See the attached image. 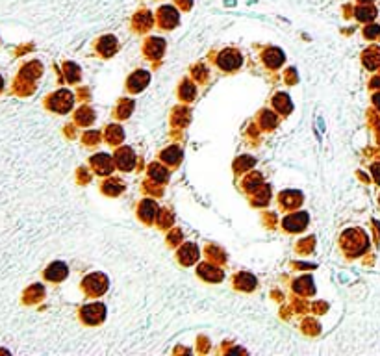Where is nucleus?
I'll list each match as a JSON object with an SVG mask.
<instances>
[{
    "mask_svg": "<svg viewBox=\"0 0 380 356\" xmlns=\"http://www.w3.org/2000/svg\"><path fill=\"white\" fill-rule=\"evenodd\" d=\"M239 63H241V58H239V54L236 50H227V52H223L219 56V65L223 69H227V71L239 67Z\"/></svg>",
    "mask_w": 380,
    "mask_h": 356,
    "instance_id": "f257e3e1",
    "label": "nucleus"
},
{
    "mask_svg": "<svg viewBox=\"0 0 380 356\" xmlns=\"http://www.w3.org/2000/svg\"><path fill=\"white\" fill-rule=\"evenodd\" d=\"M65 275H67L65 264H52L48 267V271H46V277H48L50 280H61Z\"/></svg>",
    "mask_w": 380,
    "mask_h": 356,
    "instance_id": "f03ea898",
    "label": "nucleus"
},
{
    "mask_svg": "<svg viewBox=\"0 0 380 356\" xmlns=\"http://www.w3.org/2000/svg\"><path fill=\"white\" fill-rule=\"evenodd\" d=\"M147 82H149V73L139 71V73H136V75L132 76V80H130V87H132V89H136V91H139V89H141Z\"/></svg>",
    "mask_w": 380,
    "mask_h": 356,
    "instance_id": "7ed1b4c3",
    "label": "nucleus"
},
{
    "mask_svg": "<svg viewBox=\"0 0 380 356\" xmlns=\"http://www.w3.org/2000/svg\"><path fill=\"white\" fill-rule=\"evenodd\" d=\"M56 104H61V112H65V110H69V106H71V95L65 91H60L56 97L52 99V108L56 106Z\"/></svg>",
    "mask_w": 380,
    "mask_h": 356,
    "instance_id": "20e7f679",
    "label": "nucleus"
},
{
    "mask_svg": "<svg viewBox=\"0 0 380 356\" xmlns=\"http://www.w3.org/2000/svg\"><path fill=\"white\" fill-rule=\"evenodd\" d=\"M119 165H121L122 169H130V167L134 165V154H132L130 149H122V151L119 152Z\"/></svg>",
    "mask_w": 380,
    "mask_h": 356,
    "instance_id": "39448f33",
    "label": "nucleus"
},
{
    "mask_svg": "<svg viewBox=\"0 0 380 356\" xmlns=\"http://www.w3.org/2000/svg\"><path fill=\"white\" fill-rule=\"evenodd\" d=\"M364 60H365V65H367L369 69L377 67V65H379V61H380V50L373 48V50H369V52H365Z\"/></svg>",
    "mask_w": 380,
    "mask_h": 356,
    "instance_id": "423d86ee",
    "label": "nucleus"
},
{
    "mask_svg": "<svg viewBox=\"0 0 380 356\" xmlns=\"http://www.w3.org/2000/svg\"><path fill=\"white\" fill-rule=\"evenodd\" d=\"M266 60H267V65L278 67L282 63V60H284V56H282V52H278V50H269V52L266 54Z\"/></svg>",
    "mask_w": 380,
    "mask_h": 356,
    "instance_id": "0eeeda50",
    "label": "nucleus"
},
{
    "mask_svg": "<svg viewBox=\"0 0 380 356\" xmlns=\"http://www.w3.org/2000/svg\"><path fill=\"white\" fill-rule=\"evenodd\" d=\"M154 212H156V206L152 204L151 200L143 202V206H141V213H143V219L151 221V219H152V215H154Z\"/></svg>",
    "mask_w": 380,
    "mask_h": 356,
    "instance_id": "6e6552de",
    "label": "nucleus"
},
{
    "mask_svg": "<svg viewBox=\"0 0 380 356\" xmlns=\"http://www.w3.org/2000/svg\"><path fill=\"white\" fill-rule=\"evenodd\" d=\"M115 46H117L115 39L114 38H106L102 43H100V50H102L104 54H112L115 50Z\"/></svg>",
    "mask_w": 380,
    "mask_h": 356,
    "instance_id": "1a4fd4ad",
    "label": "nucleus"
},
{
    "mask_svg": "<svg viewBox=\"0 0 380 356\" xmlns=\"http://www.w3.org/2000/svg\"><path fill=\"white\" fill-rule=\"evenodd\" d=\"M237 282H239V286L245 289H252L254 288V278L252 277H249V275H241L239 278H237Z\"/></svg>",
    "mask_w": 380,
    "mask_h": 356,
    "instance_id": "9d476101",
    "label": "nucleus"
},
{
    "mask_svg": "<svg viewBox=\"0 0 380 356\" xmlns=\"http://www.w3.org/2000/svg\"><path fill=\"white\" fill-rule=\"evenodd\" d=\"M373 17H375V9L365 8V9H360V11H358V19L367 21V19H373Z\"/></svg>",
    "mask_w": 380,
    "mask_h": 356,
    "instance_id": "9b49d317",
    "label": "nucleus"
},
{
    "mask_svg": "<svg viewBox=\"0 0 380 356\" xmlns=\"http://www.w3.org/2000/svg\"><path fill=\"white\" fill-rule=\"evenodd\" d=\"M373 174H375V178H377V182L380 184V163H377V165H373Z\"/></svg>",
    "mask_w": 380,
    "mask_h": 356,
    "instance_id": "f8f14e48",
    "label": "nucleus"
},
{
    "mask_svg": "<svg viewBox=\"0 0 380 356\" xmlns=\"http://www.w3.org/2000/svg\"><path fill=\"white\" fill-rule=\"evenodd\" d=\"M379 32H380V28L379 26H373V28H367V36H379Z\"/></svg>",
    "mask_w": 380,
    "mask_h": 356,
    "instance_id": "ddd939ff",
    "label": "nucleus"
},
{
    "mask_svg": "<svg viewBox=\"0 0 380 356\" xmlns=\"http://www.w3.org/2000/svg\"><path fill=\"white\" fill-rule=\"evenodd\" d=\"M375 104H377V106H379V110H380V95H377V97H375Z\"/></svg>",
    "mask_w": 380,
    "mask_h": 356,
    "instance_id": "4468645a",
    "label": "nucleus"
},
{
    "mask_svg": "<svg viewBox=\"0 0 380 356\" xmlns=\"http://www.w3.org/2000/svg\"><path fill=\"white\" fill-rule=\"evenodd\" d=\"M0 87H2V78H0Z\"/></svg>",
    "mask_w": 380,
    "mask_h": 356,
    "instance_id": "2eb2a0df",
    "label": "nucleus"
}]
</instances>
